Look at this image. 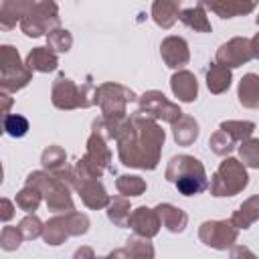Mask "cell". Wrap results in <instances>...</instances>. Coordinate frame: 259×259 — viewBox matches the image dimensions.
<instances>
[{"label":"cell","mask_w":259,"mask_h":259,"mask_svg":"<svg viewBox=\"0 0 259 259\" xmlns=\"http://www.w3.org/2000/svg\"><path fill=\"white\" fill-rule=\"evenodd\" d=\"M26 119L24 117H18V115H10L8 119H6V130H8V134L10 136H22L24 132H26Z\"/></svg>","instance_id":"1"}]
</instances>
